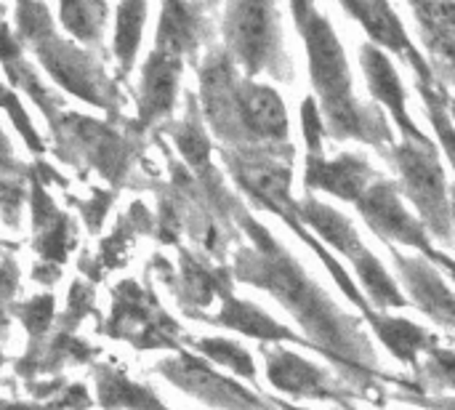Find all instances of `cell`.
<instances>
[{
    "label": "cell",
    "mask_w": 455,
    "mask_h": 410,
    "mask_svg": "<svg viewBox=\"0 0 455 410\" xmlns=\"http://www.w3.org/2000/svg\"><path fill=\"white\" fill-rule=\"evenodd\" d=\"M240 224L253 240V248H243L237 253V277L272 293L304 326L309 347L331 358L344 376L352 379V384L363 387V398H371L379 387V360L360 323L331 301V296L309 277L293 253L272 237L267 227L245 211L240 213Z\"/></svg>",
    "instance_id": "6da1fadb"
},
{
    "label": "cell",
    "mask_w": 455,
    "mask_h": 410,
    "mask_svg": "<svg viewBox=\"0 0 455 410\" xmlns=\"http://www.w3.org/2000/svg\"><path fill=\"white\" fill-rule=\"evenodd\" d=\"M291 11L307 43L309 75L320 99L325 133L333 139H355L363 144H373L381 152H389L395 147L389 123L379 107H368L355 99L347 53L331 21L312 3H293Z\"/></svg>",
    "instance_id": "7a4b0ae2"
},
{
    "label": "cell",
    "mask_w": 455,
    "mask_h": 410,
    "mask_svg": "<svg viewBox=\"0 0 455 410\" xmlns=\"http://www.w3.org/2000/svg\"><path fill=\"white\" fill-rule=\"evenodd\" d=\"M387 157L400 171V189L416 205L419 221L429 237L440 243H453V216H451V189L445 168L437 157L435 141H403L395 144Z\"/></svg>",
    "instance_id": "3957f363"
},
{
    "label": "cell",
    "mask_w": 455,
    "mask_h": 410,
    "mask_svg": "<svg viewBox=\"0 0 455 410\" xmlns=\"http://www.w3.org/2000/svg\"><path fill=\"white\" fill-rule=\"evenodd\" d=\"M227 43L248 75L269 72L291 75V59L283 48L277 5L272 3H232L227 5Z\"/></svg>",
    "instance_id": "277c9868"
},
{
    "label": "cell",
    "mask_w": 455,
    "mask_h": 410,
    "mask_svg": "<svg viewBox=\"0 0 455 410\" xmlns=\"http://www.w3.org/2000/svg\"><path fill=\"white\" fill-rule=\"evenodd\" d=\"M357 208H360L363 219L368 221V227L389 248L408 245L413 251H421L427 259L435 253V245L429 243L424 224L413 213H408V208L403 205V197H400V187L395 181L379 176L368 187V192L360 197Z\"/></svg>",
    "instance_id": "5b68a950"
},
{
    "label": "cell",
    "mask_w": 455,
    "mask_h": 410,
    "mask_svg": "<svg viewBox=\"0 0 455 410\" xmlns=\"http://www.w3.org/2000/svg\"><path fill=\"white\" fill-rule=\"evenodd\" d=\"M261 352L267 358V379L277 392L291 395L296 400H331L341 408L349 406L355 392L333 382L325 368L304 360L301 355L285 347H261Z\"/></svg>",
    "instance_id": "8992f818"
},
{
    "label": "cell",
    "mask_w": 455,
    "mask_h": 410,
    "mask_svg": "<svg viewBox=\"0 0 455 410\" xmlns=\"http://www.w3.org/2000/svg\"><path fill=\"white\" fill-rule=\"evenodd\" d=\"M240 117L248 136L251 149H269L293 155V147L288 144V112L280 99V93L272 85L259 83H240Z\"/></svg>",
    "instance_id": "52a82bcc"
},
{
    "label": "cell",
    "mask_w": 455,
    "mask_h": 410,
    "mask_svg": "<svg viewBox=\"0 0 455 410\" xmlns=\"http://www.w3.org/2000/svg\"><path fill=\"white\" fill-rule=\"evenodd\" d=\"M165 376H171L176 382V387L187 390L189 395H195L197 400L208 403L211 408L221 410H280L269 408L267 400H261L259 395L248 392L243 384H235L232 379L219 376L208 363L197 360V358H179L176 363L163 368Z\"/></svg>",
    "instance_id": "ba28073f"
},
{
    "label": "cell",
    "mask_w": 455,
    "mask_h": 410,
    "mask_svg": "<svg viewBox=\"0 0 455 410\" xmlns=\"http://www.w3.org/2000/svg\"><path fill=\"white\" fill-rule=\"evenodd\" d=\"M341 8L360 21V27L376 40L373 45H384L392 53H397L400 59H405L416 69L419 83L437 85V77H435L432 64L411 43V37H408V32H405L397 11L389 3H381V0H347V3H341Z\"/></svg>",
    "instance_id": "9c48e42d"
},
{
    "label": "cell",
    "mask_w": 455,
    "mask_h": 410,
    "mask_svg": "<svg viewBox=\"0 0 455 410\" xmlns=\"http://www.w3.org/2000/svg\"><path fill=\"white\" fill-rule=\"evenodd\" d=\"M389 251L413 304L435 323L455 331V293L448 288L437 267L427 256H405L397 248H389Z\"/></svg>",
    "instance_id": "30bf717a"
},
{
    "label": "cell",
    "mask_w": 455,
    "mask_h": 410,
    "mask_svg": "<svg viewBox=\"0 0 455 410\" xmlns=\"http://www.w3.org/2000/svg\"><path fill=\"white\" fill-rule=\"evenodd\" d=\"M376 179V171L360 152H341L331 160L323 155H307L304 184L315 192H331L339 200L357 205Z\"/></svg>",
    "instance_id": "8fae6325"
},
{
    "label": "cell",
    "mask_w": 455,
    "mask_h": 410,
    "mask_svg": "<svg viewBox=\"0 0 455 410\" xmlns=\"http://www.w3.org/2000/svg\"><path fill=\"white\" fill-rule=\"evenodd\" d=\"M360 64H363V72H365L371 93L376 96L379 104H384L389 109L392 120L403 131V141H429V136L411 120L408 99H405V85H403L392 59L379 45L365 43L360 48Z\"/></svg>",
    "instance_id": "7c38bea8"
},
{
    "label": "cell",
    "mask_w": 455,
    "mask_h": 410,
    "mask_svg": "<svg viewBox=\"0 0 455 410\" xmlns=\"http://www.w3.org/2000/svg\"><path fill=\"white\" fill-rule=\"evenodd\" d=\"M299 219L307 224L309 232H317V237L328 245H333L341 256H347L349 261H355L357 256H363L368 248L363 245L355 224L339 213L336 208L320 203L317 197L307 195L304 200H299Z\"/></svg>",
    "instance_id": "4fadbf2b"
},
{
    "label": "cell",
    "mask_w": 455,
    "mask_h": 410,
    "mask_svg": "<svg viewBox=\"0 0 455 410\" xmlns=\"http://www.w3.org/2000/svg\"><path fill=\"white\" fill-rule=\"evenodd\" d=\"M213 323H219V326H224V328H232V331H237V334H243V336L259 339V342H264V344H272V342H296V344H301V347H304V344L309 347L307 339H301V336L293 334L291 328L280 326L272 315H267V312L259 310L256 304L240 301V299H235V296H229V293H227V299H224L221 312L213 318Z\"/></svg>",
    "instance_id": "5bb4252c"
},
{
    "label": "cell",
    "mask_w": 455,
    "mask_h": 410,
    "mask_svg": "<svg viewBox=\"0 0 455 410\" xmlns=\"http://www.w3.org/2000/svg\"><path fill=\"white\" fill-rule=\"evenodd\" d=\"M373 328V334L384 342V347L405 366H419L421 352H432L437 344V339H432L421 326H416L413 320L405 318H392L384 312H371L365 318Z\"/></svg>",
    "instance_id": "9a60e30c"
},
{
    "label": "cell",
    "mask_w": 455,
    "mask_h": 410,
    "mask_svg": "<svg viewBox=\"0 0 455 410\" xmlns=\"http://www.w3.org/2000/svg\"><path fill=\"white\" fill-rule=\"evenodd\" d=\"M181 75V56L157 48L144 72V117H160L171 109L176 96V83Z\"/></svg>",
    "instance_id": "2e32d148"
},
{
    "label": "cell",
    "mask_w": 455,
    "mask_h": 410,
    "mask_svg": "<svg viewBox=\"0 0 455 410\" xmlns=\"http://www.w3.org/2000/svg\"><path fill=\"white\" fill-rule=\"evenodd\" d=\"M355 267V275L365 291V296L371 299V307L373 312H384L392 310V307H408L411 301L405 299V293L397 288V283L392 280V275L384 269V264L376 259L373 251H365L363 256H357L352 261Z\"/></svg>",
    "instance_id": "e0dca14e"
},
{
    "label": "cell",
    "mask_w": 455,
    "mask_h": 410,
    "mask_svg": "<svg viewBox=\"0 0 455 410\" xmlns=\"http://www.w3.org/2000/svg\"><path fill=\"white\" fill-rule=\"evenodd\" d=\"M419 93L424 96V104H427V115L435 125V133L445 149V155L451 157V163L455 165V123L448 112V91L437 83V85H427V83H419Z\"/></svg>",
    "instance_id": "ac0fdd59"
},
{
    "label": "cell",
    "mask_w": 455,
    "mask_h": 410,
    "mask_svg": "<svg viewBox=\"0 0 455 410\" xmlns=\"http://www.w3.org/2000/svg\"><path fill=\"white\" fill-rule=\"evenodd\" d=\"M197 350H200L208 360H213V363L229 368L235 376H243V379H248V382L256 379V363H253L251 352L243 350L240 344H235V342H229V339H203V342H197Z\"/></svg>",
    "instance_id": "d6986e66"
},
{
    "label": "cell",
    "mask_w": 455,
    "mask_h": 410,
    "mask_svg": "<svg viewBox=\"0 0 455 410\" xmlns=\"http://www.w3.org/2000/svg\"><path fill=\"white\" fill-rule=\"evenodd\" d=\"M419 382L435 384L437 390H455V350L435 347L419 368Z\"/></svg>",
    "instance_id": "ffe728a7"
},
{
    "label": "cell",
    "mask_w": 455,
    "mask_h": 410,
    "mask_svg": "<svg viewBox=\"0 0 455 410\" xmlns=\"http://www.w3.org/2000/svg\"><path fill=\"white\" fill-rule=\"evenodd\" d=\"M176 141H179V149L184 152V157H187L195 168H205V165H208L211 144H208V136H205V131L200 128L197 120H189L187 125H181Z\"/></svg>",
    "instance_id": "44dd1931"
},
{
    "label": "cell",
    "mask_w": 455,
    "mask_h": 410,
    "mask_svg": "<svg viewBox=\"0 0 455 410\" xmlns=\"http://www.w3.org/2000/svg\"><path fill=\"white\" fill-rule=\"evenodd\" d=\"M141 16L144 5H125L120 11V32H117V51L123 61H131L136 45H139V32H141Z\"/></svg>",
    "instance_id": "7402d4cb"
},
{
    "label": "cell",
    "mask_w": 455,
    "mask_h": 410,
    "mask_svg": "<svg viewBox=\"0 0 455 410\" xmlns=\"http://www.w3.org/2000/svg\"><path fill=\"white\" fill-rule=\"evenodd\" d=\"M301 128H304V139L309 147V155H323V144H325V120L323 112L317 107V101L312 96H307L301 101Z\"/></svg>",
    "instance_id": "603a6c76"
},
{
    "label": "cell",
    "mask_w": 455,
    "mask_h": 410,
    "mask_svg": "<svg viewBox=\"0 0 455 410\" xmlns=\"http://www.w3.org/2000/svg\"><path fill=\"white\" fill-rule=\"evenodd\" d=\"M411 8L419 16V24H432L455 32V3H413Z\"/></svg>",
    "instance_id": "cb8c5ba5"
},
{
    "label": "cell",
    "mask_w": 455,
    "mask_h": 410,
    "mask_svg": "<svg viewBox=\"0 0 455 410\" xmlns=\"http://www.w3.org/2000/svg\"><path fill=\"white\" fill-rule=\"evenodd\" d=\"M400 400H405V403H413V406H419V408H432V410H455V398H432V395H416V392H411V395H397Z\"/></svg>",
    "instance_id": "d4e9b609"
},
{
    "label": "cell",
    "mask_w": 455,
    "mask_h": 410,
    "mask_svg": "<svg viewBox=\"0 0 455 410\" xmlns=\"http://www.w3.org/2000/svg\"><path fill=\"white\" fill-rule=\"evenodd\" d=\"M429 261H432L435 267H443V269H445V272L451 275V280L455 283V261L451 259V256H445L443 251H435V253L429 256Z\"/></svg>",
    "instance_id": "484cf974"
},
{
    "label": "cell",
    "mask_w": 455,
    "mask_h": 410,
    "mask_svg": "<svg viewBox=\"0 0 455 410\" xmlns=\"http://www.w3.org/2000/svg\"><path fill=\"white\" fill-rule=\"evenodd\" d=\"M451 216H453V235H455V184L451 187Z\"/></svg>",
    "instance_id": "4316f807"
},
{
    "label": "cell",
    "mask_w": 455,
    "mask_h": 410,
    "mask_svg": "<svg viewBox=\"0 0 455 410\" xmlns=\"http://www.w3.org/2000/svg\"><path fill=\"white\" fill-rule=\"evenodd\" d=\"M448 112H451V117H453L455 123V99H451V96H448Z\"/></svg>",
    "instance_id": "83f0119b"
},
{
    "label": "cell",
    "mask_w": 455,
    "mask_h": 410,
    "mask_svg": "<svg viewBox=\"0 0 455 410\" xmlns=\"http://www.w3.org/2000/svg\"><path fill=\"white\" fill-rule=\"evenodd\" d=\"M275 406H280V410H307V408H296V406H285V403H275Z\"/></svg>",
    "instance_id": "f1b7e54d"
},
{
    "label": "cell",
    "mask_w": 455,
    "mask_h": 410,
    "mask_svg": "<svg viewBox=\"0 0 455 410\" xmlns=\"http://www.w3.org/2000/svg\"><path fill=\"white\" fill-rule=\"evenodd\" d=\"M344 410H355V408H352V406H347V408H344Z\"/></svg>",
    "instance_id": "f546056e"
}]
</instances>
